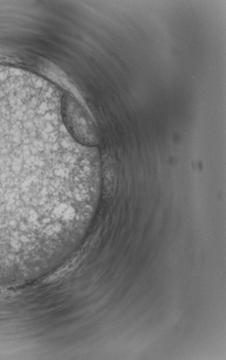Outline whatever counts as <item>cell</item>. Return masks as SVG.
<instances>
[{
    "label": "cell",
    "mask_w": 226,
    "mask_h": 360,
    "mask_svg": "<svg viewBox=\"0 0 226 360\" xmlns=\"http://www.w3.org/2000/svg\"><path fill=\"white\" fill-rule=\"evenodd\" d=\"M51 114L0 95V266L32 259L76 228L86 174Z\"/></svg>",
    "instance_id": "1"
},
{
    "label": "cell",
    "mask_w": 226,
    "mask_h": 360,
    "mask_svg": "<svg viewBox=\"0 0 226 360\" xmlns=\"http://www.w3.org/2000/svg\"><path fill=\"white\" fill-rule=\"evenodd\" d=\"M62 114L68 130L78 143L85 147L98 145L97 133L93 122L70 95L63 97Z\"/></svg>",
    "instance_id": "2"
}]
</instances>
